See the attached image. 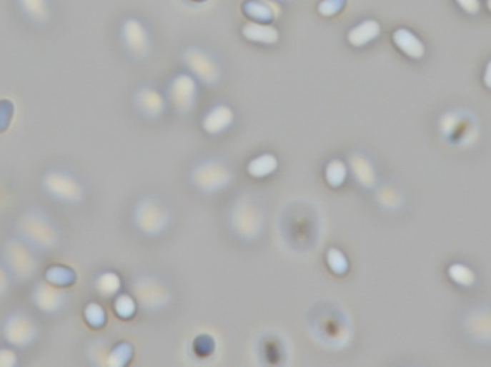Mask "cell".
<instances>
[{
    "label": "cell",
    "instance_id": "1",
    "mask_svg": "<svg viewBox=\"0 0 491 367\" xmlns=\"http://www.w3.org/2000/svg\"><path fill=\"white\" fill-rule=\"evenodd\" d=\"M438 139L454 151H471L482 138L480 118L468 108L452 106L444 109L435 121Z\"/></svg>",
    "mask_w": 491,
    "mask_h": 367
},
{
    "label": "cell",
    "instance_id": "2",
    "mask_svg": "<svg viewBox=\"0 0 491 367\" xmlns=\"http://www.w3.org/2000/svg\"><path fill=\"white\" fill-rule=\"evenodd\" d=\"M16 230L19 238L38 251L52 250L59 243L56 224L39 210L25 211L18 220Z\"/></svg>",
    "mask_w": 491,
    "mask_h": 367
},
{
    "label": "cell",
    "instance_id": "3",
    "mask_svg": "<svg viewBox=\"0 0 491 367\" xmlns=\"http://www.w3.org/2000/svg\"><path fill=\"white\" fill-rule=\"evenodd\" d=\"M458 330L462 338L482 348H491V303H474L461 310Z\"/></svg>",
    "mask_w": 491,
    "mask_h": 367
},
{
    "label": "cell",
    "instance_id": "4",
    "mask_svg": "<svg viewBox=\"0 0 491 367\" xmlns=\"http://www.w3.org/2000/svg\"><path fill=\"white\" fill-rule=\"evenodd\" d=\"M42 190L52 200L62 204H78L85 196V190L79 178L75 174L61 168H54L44 174Z\"/></svg>",
    "mask_w": 491,
    "mask_h": 367
},
{
    "label": "cell",
    "instance_id": "5",
    "mask_svg": "<svg viewBox=\"0 0 491 367\" xmlns=\"http://www.w3.org/2000/svg\"><path fill=\"white\" fill-rule=\"evenodd\" d=\"M5 267L12 277L18 280H29L38 270V260L34 248L24 240H11L4 251Z\"/></svg>",
    "mask_w": 491,
    "mask_h": 367
},
{
    "label": "cell",
    "instance_id": "6",
    "mask_svg": "<svg viewBox=\"0 0 491 367\" xmlns=\"http://www.w3.org/2000/svg\"><path fill=\"white\" fill-rule=\"evenodd\" d=\"M192 179L200 191L217 193L229 186L232 181V172L223 162L210 159L200 162L194 168Z\"/></svg>",
    "mask_w": 491,
    "mask_h": 367
},
{
    "label": "cell",
    "instance_id": "7",
    "mask_svg": "<svg viewBox=\"0 0 491 367\" xmlns=\"http://www.w3.org/2000/svg\"><path fill=\"white\" fill-rule=\"evenodd\" d=\"M135 226L148 236H157L164 231L169 224V213L155 198H144L134 213Z\"/></svg>",
    "mask_w": 491,
    "mask_h": 367
},
{
    "label": "cell",
    "instance_id": "8",
    "mask_svg": "<svg viewBox=\"0 0 491 367\" xmlns=\"http://www.w3.org/2000/svg\"><path fill=\"white\" fill-rule=\"evenodd\" d=\"M4 337L15 347H28L38 337L36 321L24 311H15L4 323Z\"/></svg>",
    "mask_w": 491,
    "mask_h": 367
},
{
    "label": "cell",
    "instance_id": "9",
    "mask_svg": "<svg viewBox=\"0 0 491 367\" xmlns=\"http://www.w3.org/2000/svg\"><path fill=\"white\" fill-rule=\"evenodd\" d=\"M263 217L250 201H239L232 211V227L244 240L256 238L262 231Z\"/></svg>",
    "mask_w": 491,
    "mask_h": 367
},
{
    "label": "cell",
    "instance_id": "10",
    "mask_svg": "<svg viewBox=\"0 0 491 367\" xmlns=\"http://www.w3.org/2000/svg\"><path fill=\"white\" fill-rule=\"evenodd\" d=\"M32 303L42 313L55 314L65 306L66 294L62 287L49 281H41L32 290Z\"/></svg>",
    "mask_w": 491,
    "mask_h": 367
},
{
    "label": "cell",
    "instance_id": "11",
    "mask_svg": "<svg viewBox=\"0 0 491 367\" xmlns=\"http://www.w3.org/2000/svg\"><path fill=\"white\" fill-rule=\"evenodd\" d=\"M358 182V186L364 190H375L380 186V174L378 169L371 159L362 151H355L349 156V166H348Z\"/></svg>",
    "mask_w": 491,
    "mask_h": 367
},
{
    "label": "cell",
    "instance_id": "12",
    "mask_svg": "<svg viewBox=\"0 0 491 367\" xmlns=\"http://www.w3.org/2000/svg\"><path fill=\"white\" fill-rule=\"evenodd\" d=\"M447 278L461 290H472L478 284V273L477 270L461 260H455L450 263L445 268Z\"/></svg>",
    "mask_w": 491,
    "mask_h": 367
},
{
    "label": "cell",
    "instance_id": "13",
    "mask_svg": "<svg viewBox=\"0 0 491 367\" xmlns=\"http://www.w3.org/2000/svg\"><path fill=\"white\" fill-rule=\"evenodd\" d=\"M375 200L387 213H400L405 206V193L395 184H382L377 188Z\"/></svg>",
    "mask_w": 491,
    "mask_h": 367
},
{
    "label": "cell",
    "instance_id": "14",
    "mask_svg": "<svg viewBox=\"0 0 491 367\" xmlns=\"http://www.w3.org/2000/svg\"><path fill=\"white\" fill-rule=\"evenodd\" d=\"M196 99V85L192 78L182 75L179 76L172 88V101L176 109L186 112L190 111Z\"/></svg>",
    "mask_w": 491,
    "mask_h": 367
},
{
    "label": "cell",
    "instance_id": "15",
    "mask_svg": "<svg viewBox=\"0 0 491 367\" xmlns=\"http://www.w3.org/2000/svg\"><path fill=\"white\" fill-rule=\"evenodd\" d=\"M234 122L233 111L226 105L214 106L203 119V128L210 135H220L226 132Z\"/></svg>",
    "mask_w": 491,
    "mask_h": 367
},
{
    "label": "cell",
    "instance_id": "16",
    "mask_svg": "<svg viewBox=\"0 0 491 367\" xmlns=\"http://www.w3.org/2000/svg\"><path fill=\"white\" fill-rule=\"evenodd\" d=\"M135 293L138 298L147 306V307H157L167 301V293L162 286L157 284L152 280H139V283L135 287Z\"/></svg>",
    "mask_w": 491,
    "mask_h": 367
},
{
    "label": "cell",
    "instance_id": "17",
    "mask_svg": "<svg viewBox=\"0 0 491 367\" xmlns=\"http://www.w3.org/2000/svg\"><path fill=\"white\" fill-rule=\"evenodd\" d=\"M394 42L401 52H404L411 59H421L425 55L424 44L410 31L398 29L394 34Z\"/></svg>",
    "mask_w": 491,
    "mask_h": 367
},
{
    "label": "cell",
    "instance_id": "18",
    "mask_svg": "<svg viewBox=\"0 0 491 367\" xmlns=\"http://www.w3.org/2000/svg\"><path fill=\"white\" fill-rule=\"evenodd\" d=\"M279 166V161L273 154H262L253 158L249 165L247 171L253 178H266L272 175Z\"/></svg>",
    "mask_w": 491,
    "mask_h": 367
},
{
    "label": "cell",
    "instance_id": "19",
    "mask_svg": "<svg viewBox=\"0 0 491 367\" xmlns=\"http://www.w3.org/2000/svg\"><path fill=\"white\" fill-rule=\"evenodd\" d=\"M348 174L349 168L341 159H332L324 166V179L334 188H339L344 186L345 181L348 179Z\"/></svg>",
    "mask_w": 491,
    "mask_h": 367
},
{
    "label": "cell",
    "instance_id": "20",
    "mask_svg": "<svg viewBox=\"0 0 491 367\" xmlns=\"http://www.w3.org/2000/svg\"><path fill=\"white\" fill-rule=\"evenodd\" d=\"M121 278L114 271H105L99 274L95 280L96 291L104 297H112L121 290Z\"/></svg>",
    "mask_w": 491,
    "mask_h": 367
},
{
    "label": "cell",
    "instance_id": "21",
    "mask_svg": "<svg viewBox=\"0 0 491 367\" xmlns=\"http://www.w3.org/2000/svg\"><path fill=\"white\" fill-rule=\"evenodd\" d=\"M46 276H48V281L58 286V287H68V286L74 284V281L76 278L74 270H71L69 267H64V266L51 267L48 270Z\"/></svg>",
    "mask_w": 491,
    "mask_h": 367
},
{
    "label": "cell",
    "instance_id": "22",
    "mask_svg": "<svg viewBox=\"0 0 491 367\" xmlns=\"http://www.w3.org/2000/svg\"><path fill=\"white\" fill-rule=\"evenodd\" d=\"M327 267L337 276H344L349 270V260L339 248H331L326 254Z\"/></svg>",
    "mask_w": 491,
    "mask_h": 367
},
{
    "label": "cell",
    "instance_id": "23",
    "mask_svg": "<svg viewBox=\"0 0 491 367\" xmlns=\"http://www.w3.org/2000/svg\"><path fill=\"white\" fill-rule=\"evenodd\" d=\"M380 34V26L375 24V22H367L364 25H361L358 29H355L349 39L354 45L357 46H362L368 42H371L372 39H375Z\"/></svg>",
    "mask_w": 491,
    "mask_h": 367
},
{
    "label": "cell",
    "instance_id": "24",
    "mask_svg": "<svg viewBox=\"0 0 491 367\" xmlns=\"http://www.w3.org/2000/svg\"><path fill=\"white\" fill-rule=\"evenodd\" d=\"M139 106L142 112L149 116H158L164 109L162 99L157 95V92H144L139 96Z\"/></svg>",
    "mask_w": 491,
    "mask_h": 367
},
{
    "label": "cell",
    "instance_id": "25",
    "mask_svg": "<svg viewBox=\"0 0 491 367\" xmlns=\"http://www.w3.org/2000/svg\"><path fill=\"white\" fill-rule=\"evenodd\" d=\"M114 310L121 318H131L137 311V303L131 296L121 294L114 301Z\"/></svg>",
    "mask_w": 491,
    "mask_h": 367
},
{
    "label": "cell",
    "instance_id": "26",
    "mask_svg": "<svg viewBox=\"0 0 491 367\" xmlns=\"http://www.w3.org/2000/svg\"><path fill=\"white\" fill-rule=\"evenodd\" d=\"M190 62H192V66H193L194 72L200 78H203L206 81H213L214 79L216 69L213 68V64L207 58H204L203 55H197V56L192 58Z\"/></svg>",
    "mask_w": 491,
    "mask_h": 367
},
{
    "label": "cell",
    "instance_id": "27",
    "mask_svg": "<svg viewBox=\"0 0 491 367\" xmlns=\"http://www.w3.org/2000/svg\"><path fill=\"white\" fill-rule=\"evenodd\" d=\"M85 318L89 326L98 328L105 324L106 314H105V310L98 303H89L85 308Z\"/></svg>",
    "mask_w": 491,
    "mask_h": 367
},
{
    "label": "cell",
    "instance_id": "28",
    "mask_svg": "<svg viewBox=\"0 0 491 367\" xmlns=\"http://www.w3.org/2000/svg\"><path fill=\"white\" fill-rule=\"evenodd\" d=\"M132 356V347L128 343H119L109 354L111 366H125Z\"/></svg>",
    "mask_w": 491,
    "mask_h": 367
},
{
    "label": "cell",
    "instance_id": "29",
    "mask_svg": "<svg viewBox=\"0 0 491 367\" xmlns=\"http://www.w3.org/2000/svg\"><path fill=\"white\" fill-rule=\"evenodd\" d=\"M455 2L464 12H467L470 15H475L480 9L478 0H455Z\"/></svg>",
    "mask_w": 491,
    "mask_h": 367
},
{
    "label": "cell",
    "instance_id": "30",
    "mask_svg": "<svg viewBox=\"0 0 491 367\" xmlns=\"http://www.w3.org/2000/svg\"><path fill=\"white\" fill-rule=\"evenodd\" d=\"M11 273L8 271L6 267L0 266V297H4V294L8 291L9 284H11Z\"/></svg>",
    "mask_w": 491,
    "mask_h": 367
},
{
    "label": "cell",
    "instance_id": "31",
    "mask_svg": "<svg viewBox=\"0 0 491 367\" xmlns=\"http://www.w3.org/2000/svg\"><path fill=\"white\" fill-rule=\"evenodd\" d=\"M15 353L9 348H0V366H14L15 364Z\"/></svg>",
    "mask_w": 491,
    "mask_h": 367
},
{
    "label": "cell",
    "instance_id": "32",
    "mask_svg": "<svg viewBox=\"0 0 491 367\" xmlns=\"http://www.w3.org/2000/svg\"><path fill=\"white\" fill-rule=\"evenodd\" d=\"M482 84L485 85V88L491 89V61L487 64L485 69H484V75H482Z\"/></svg>",
    "mask_w": 491,
    "mask_h": 367
},
{
    "label": "cell",
    "instance_id": "33",
    "mask_svg": "<svg viewBox=\"0 0 491 367\" xmlns=\"http://www.w3.org/2000/svg\"><path fill=\"white\" fill-rule=\"evenodd\" d=\"M487 8H488V11L491 12V0H487Z\"/></svg>",
    "mask_w": 491,
    "mask_h": 367
}]
</instances>
